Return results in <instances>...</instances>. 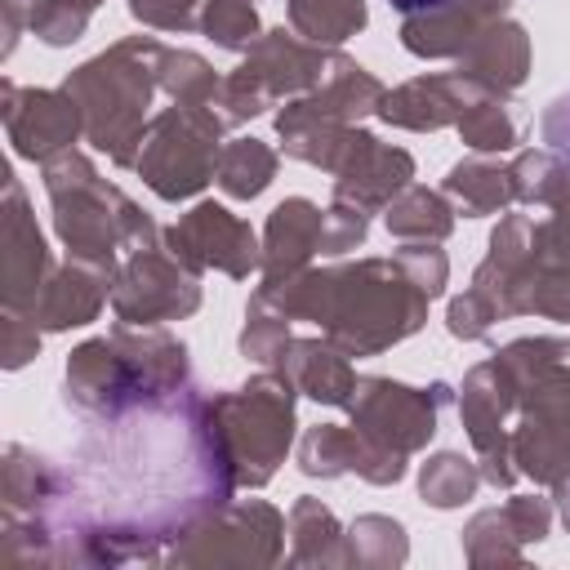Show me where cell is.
<instances>
[{
	"mask_svg": "<svg viewBox=\"0 0 570 570\" xmlns=\"http://www.w3.org/2000/svg\"><path fill=\"white\" fill-rule=\"evenodd\" d=\"M98 298H102V285L98 281H85L80 272L62 276L53 289H49V303H45V325L62 330V325H85L94 312H98Z\"/></svg>",
	"mask_w": 570,
	"mask_h": 570,
	"instance_id": "obj_18",
	"label": "cell"
},
{
	"mask_svg": "<svg viewBox=\"0 0 570 570\" xmlns=\"http://www.w3.org/2000/svg\"><path fill=\"white\" fill-rule=\"evenodd\" d=\"M214 138H218V116H209L200 107H178L156 120L147 156H138V169L165 200L191 196L209 183V174L218 165Z\"/></svg>",
	"mask_w": 570,
	"mask_h": 570,
	"instance_id": "obj_3",
	"label": "cell"
},
{
	"mask_svg": "<svg viewBox=\"0 0 570 570\" xmlns=\"http://www.w3.org/2000/svg\"><path fill=\"white\" fill-rule=\"evenodd\" d=\"M401 267L410 272V281H414L428 298L441 294V285H445V258H441L436 249H405V254H401Z\"/></svg>",
	"mask_w": 570,
	"mask_h": 570,
	"instance_id": "obj_21",
	"label": "cell"
},
{
	"mask_svg": "<svg viewBox=\"0 0 570 570\" xmlns=\"http://www.w3.org/2000/svg\"><path fill=\"white\" fill-rule=\"evenodd\" d=\"M410 156L405 151H392V147H379L374 138H365L352 156H347V165L338 169L343 178H338V200H356L361 209L365 205H379V200H387V191L392 187H401L405 178H410Z\"/></svg>",
	"mask_w": 570,
	"mask_h": 570,
	"instance_id": "obj_10",
	"label": "cell"
},
{
	"mask_svg": "<svg viewBox=\"0 0 570 570\" xmlns=\"http://www.w3.org/2000/svg\"><path fill=\"white\" fill-rule=\"evenodd\" d=\"M557 494H561V517L570 525V476H557Z\"/></svg>",
	"mask_w": 570,
	"mask_h": 570,
	"instance_id": "obj_24",
	"label": "cell"
},
{
	"mask_svg": "<svg viewBox=\"0 0 570 570\" xmlns=\"http://www.w3.org/2000/svg\"><path fill=\"white\" fill-rule=\"evenodd\" d=\"M196 285L191 276H178L174 267H165L160 258L151 254H138V263L120 276V289H116V312L125 321H138V325H156L165 316H183L196 307Z\"/></svg>",
	"mask_w": 570,
	"mask_h": 570,
	"instance_id": "obj_6",
	"label": "cell"
},
{
	"mask_svg": "<svg viewBox=\"0 0 570 570\" xmlns=\"http://www.w3.org/2000/svg\"><path fill=\"white\" fill-rule=\"evenodd\" d=\"M361 236H365V214H361V205L352 209L347 200H338V205L325 214V236H321V249L343 254V249H352Z\"/></svg>",
	"mask_w": 570,
	"mask_h": 570,
	"instance_id": "obj_20",
	"label": "cell"
},
{
	"mask_svg": "<svg viewBox=\"0 0 570 570\" xmlns=\"http://www.w3.org/2000/svg\"><path fill=\"white\" fill-rule=\"evenodd\" d=\"M294 356H285L281 365H289V374H294V383L307 392V396H316V401H330V405H347L352 396L347 392H356V383H352V370L343 365V356H334V352H325L321 343H285Z\"/></svg>",
	"mask_w": 570,
	"mask_h": 570,
	"instance_id": "obj_11",
	"label": "cell"
},
{
	"mask_svg": "<svg viewBox=\"0 0 570 570\" xmlns=\"http://www.w3.org/2000/svg\"><path fill=\"white\" fill-rule=\"evenodd\" d=\"M468 53V80L472 85H490V89H517L525 80V62H530V45L525 31L512 22H499L490 31H476V40L463 49Z\"/></svg>",
	"mask_w": 570,
	"mask_h": 570,
	"instance_id": "obj_9",
	"label": "cell"
},
{
	"mask_svg": "<svg viewBox=\"0 0 570 570\" xmlns=\"http://www.w3.org/2000/svg\"><path fill=\"white\" fill-rule=\"evenodd\" d=\"M294 423V396L285 379H254L236 396L214 401V428L223 436V450L232 459V472L249 485H263L276 468V459L289 445Z\"/></svg>",
	"mask_w": 570,
	"mask_h": 570,
	"instance_id": "obj_1",
	"label": "cell"
},
{
	"mask_svg": "<svg viewBox=\"0 0 570 570\" xmlns=\"http://www.w3.org/2000/svg\"><path fill=\"white\" fill-rule=\"evenodd\" d=\"M459 129H463V142L476 147V151H503V147L517 142V120H512L508 107L494 102V98L468 102L463 116H459Z\"/></svg>",
	"mask_w": 570,
	"mask_h": 570,
	"instance_id": "obj_17",
	"label": "cell"
},
{
	"mask_svg": "<svg viewBox=\"0 0 570 570\" xmlns=\"http://www.w3.org/2000/svg\"><path fill=\"white\" fill-rule=\"evenodd\" d=\"M419 490L432 508H454L463 499H472L476 490V468L463 459V454H436L423 463L419 472Z\"/></svg>",
	"mask_w": 570,
	"mask_h": 570,
	"instance_id": "obj_15",
	"label": "cell"
},
{
	"mask_svg": "<svg viewBox=\"0 0 570 570\" xmlns=\"http://www.w3.org/2000/svg\"><path fill=\"white\" fill-rule=\"evenodd\" d=\"M436 401L441 396H428V392L392 383V379H365V383H356V401H347V405L374 445L405 454L436 432Z\"/></svg>",
	"mask_w": 570,
	"mask_h": 570,
	"instance_id": "obj_4",
	"label": "cell"
},
{
	"mask_svg": "<svg viewBox=\"0 0 570 570\" xmlns=\"http://www.w3.org/2000/svg\"><path fill=\"white\" fill-rule=\"evenodd\" d=\"M512 169H494V165H481V160H468V165H454L450 178H445V191L463 205V214H490L499 209L517 187L508 183Z\"/></svg>",
	"mask_w": 570,
	"mask_h": 570,
	"instance_id": "obj_13",
	"label": "cell"
},
{
	"mask_svg": "<svg viewBox=\"0 0 570 570\" xmlns=\"http://www.w3.org/2000/svg\"><path fill=\"white\" fill-rule=\"evenodd\" d=\"M129 45L102 53L98 62L80 67L76 80H67V89H76L85 102H107L102 111L89 116V138L94 147L111 151L120 165H129V142L142 129V107L151 98V76H142L147 67H125Z\"/></svg>",
	"mask_w": 570,
	"mask_h": 570,
	"instance_id": "obj_2",
	"label": "cell"
},
{
	"mask_svg": "<svg viewBox=\"0 0 570 570\" xmlns=\"http://www.w3.org/2000/svg\"><path fill=\"white\" fill-rule=\"evenodd\" d=\"M543 138H548L552 147L570 151V94L548 107V116H543Z\"/></svg>",
	"mask_w": 570,
	"mask_h": 570,
	"instance_id": "obj_22",
	"label": "cell"
},
{
	"mask_svg": "<svg viewBox=\"0 0 570 570\" xmlns=\"http://www.w3.org/2000/svg\"><path fill=\"white\" fill-rule=\"evenodd\" d=\"M387 232H396V236H445L450 232V209H445L441 196H432L423 187H410L401 200H392Z\"/></svg>",
	"mask_w": 570,
	"mask_h": 570,
	"instance_id": "obj_16",
	"label": "cell"
},
{
	"mask_svg": "<svg viewBox=\"0 0 570 570\" xmlns=\"http://www.w3.org/2000/svg\"><path fill=\"white\" fill-rule=\"evenodd\" d=\"M387 4H396L401 13H428V9H441L450 0H387Z\"/></svg>",
	"mask_w": 570,
	"mask_h": 570,
	"instance_id": "obj_23",
	"label": "cell"
},
{
	"mask_svg": "<svg viewBox=\"0 0 570 570\" xmlns=\"http://www.w3.org/2000/svg\"><path fill=\"white\" fill-rule=\"evenodd\" d=\"M276 156L258 142V138H236L232 147L218 151V183L232 196H258L272 183Z\"/></svg>",
	"mask_w": 570,
	"mask_h": 570,
	"instance_id": "obj_14",
	"label": "cell"
},
{
	"mask_svg": "<svg viewBox=\"0 0 570 570\" xmlns=\"http://www.w3.org/2000/svg\"><path fill=\"white\" fill-rule=\"evenodd\" d=\"M468 94H472V80L463 71H459V80L432 76V80H414V85L396 89L392 98L379 102V111H383V120H396L410 129H436V125L463 116Z\"/></svg>",
	"mask_w": 570,
	"mask_h": 570,
	"instance_id": "obj_7",
	"label": "cell"
},
{
	"mask_svg": "<svg viewBox=\"0 0 570 570\" xmlns=\"http://www.w3.org/2000/svg\"><path fill=\"white\" fill-rule=\"evenodd\" d=\"M200 27L209 31V40H218L223 49H245L258 31V18L249 9V0H205Z\"/></svg>",
	"mask_w": 570,
	"mask_h": 570,
	"instance_id": "obj_19",
	"label": "cell"
},
{
	"mask_svg": "<svg viewBox=\"0 0 570 570\" xmlns=\"http://www.w3.org/2000/svg\"><path fill=\"white\" fill-rule=\"evenodd\" d=\"M321 236H325V214L312 205V200H285L272 209V223H267V281H281L294 276V267L321 249Z\"/></svg>",
	"mask_w": 570,
	"mask_h": 570,
	"instance_id": "obj_8",
	"label": "cell"
},
{
	"mask_svg": "<svg viewBox=\"0 0 570 570\" xmlns=\"http://www.w3.org/2000/svg\"><path fill=\"white\" fill-rule=\"evenodd\" d=\"M169 245H174V254L183 249V258L191 263V267H200V263H214V267H223V272H232V276H245L254 263H258V245H254V232L240 223V218H232L223 205H200V209H191L187 218H183V227H174L169 232Z\"/></svg>",
	"mask_w": 570,
	"mask_h": 570,
	"instance_id": "obj_5",
	"label": "cell"
},
{
	"mask_svg": "<svg viewBox=\"0 0 570 570\" xmlns=\"http://www.w3.org/2000/svg\"><path fill=\"white\" fill-rule=\"evenodd\" d=\"M289 18L307 40L338 45L365 27V4L361 0H289Z\"/></svg>",
	"mask_w": 570,
	"mask_h": 570,
	"instance_id": "obj_12",
	"label": "cell"
}]
</instances>
